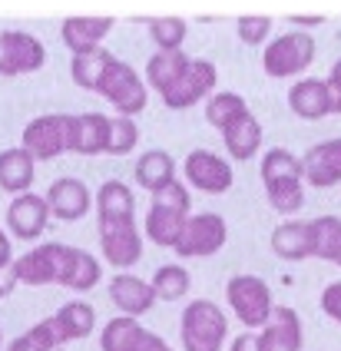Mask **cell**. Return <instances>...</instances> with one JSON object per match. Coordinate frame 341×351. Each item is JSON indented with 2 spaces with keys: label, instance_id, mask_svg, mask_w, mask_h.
<instances>
[{
  "label": "cell",
  "instance_id": "cell-47",
  "mask_svg": "<svg viewBox=\"0 0 341 351\" xmlns=\"http://www.w3.org/2000/svg\"><path fill=\"white\" fill-rule=\"evenodd\" d=\"M292 23H295V27H318L321 17H292Z\"/></svg>",
  "mask_w": 341,
  "mask_h": 351
},
{
  "label": "cell",
  "instance_id": "cell-16",
  "mask_svg": "<svg viewBox=\"0 0 341 351\" xmlns=\"http://www.w3.org/2000/svg\"><path fill=\"white\" fill-rule=\"evenodd\" d=\"M113 27H116L113 17H66L60 27V37L70 47V53L80 57V53L100 50V43L110 37Z\"/></svg>",
  "mask_w": 341,
  "mask_h": 351
},
{
  "label": "cell",
  "instance_id": "cell-1",
  "mask_svg": "<svg viewBox=\"0 0 341 351\" xmlns=\"http://www.w3.org/2000/svg\"><path fill=\"white\" fill-rule=\"evenodd\" d=\"M262 182H265V195L268 206L281 215H295L305 206V169L301 159L288 149H268L262 156Z\"/></svg>",
  "mask_w": 341,
  "mask_h": 351
},
{
  "label": "cell",
  "instance_id": "cell-43",
  "mask_svg": "<svg viewBox=\"0 0 341 351\" xmlns=\"http://www.w3.org/2000/svg\"><path fill=\"white\" fill-rule=\"evenodd\" d=\"M7 351H47V348H43L34 335L27 332V335H21V338H14V341L7 345Z\"/></svg>",
  "mask_w": 341,
  "mask_h": 351
},
{
  "label": "cell",
  "instance_id": "cell-48",
  "mask_svg": "<svg viewBox=\"0 0 341 351\" xmlns=\"http://www.w3.org/2000/svg\"><path fill=\"white\" fill-rule=\"evenodd\" d=\"M0 348H3V332H0Z\"/></svg>",
  "mask_w": 341,
  "mask_h": 351
},
{
  "label": "cell",
  "instance_id": "cell-19",
  "mask_svg": "<svg viewBox=\"0 0 341 351\" xmlns=\"http://www.w3.org/2000/svg\"><path fill=\"white\" fill-rule=\"evenodd\" d=\"M37 176V159L30 156L23 146H10L0 153V189L10 193L14 199L23 193H30Z\"/></svg>",
  "mask_w": 341,
  "mask_h": 351
},
{
  "label": "cell",
  "instance_id": "cell-30",
  "mask_svg": "<svg viewBox=\"0 0 341 351\" xmlns=\"http://www.w3.org/2000/svg\"><path fill=\"white\" fill-rule=\"evenodd\" d=\"M186 219H189V215H179V213L162 209V206H153L149 215H146V239H149L153 245H162V249H176Z\"/></svg>",
  "mask_w": 341,
  "mask_h": 351
},
{
  "label": "cell",
  "instance_id": "cell-2",
  "mask_svg": "<svg viewBox=\"0 0 341 351\" xmlns=\"http://www.w3.org/2000/svg\"><path fill=\"white\" fill-rule=\"evenodd\" d=\"M229 335V318L216 302L196 298L182 308L179 318V338L182 351H222Z\"/></svg>",
  "mask_w": 341,
  "mask_h": 351
},
{
  "label": "cell",
  "instance_id": "cell-12",
  "mask_svg": "<svg viewBox=\"0 0 341 351\" xmlns=\"http://www.w3.org/2000/svg\"><path fill=\"white\" fill-rule=\"evenodd\" d=\"M100 249L113 269H133L142 258V232L133 219L100 222Z\"/></svg>",
  "mask_w": 341,
  "mask_h": 351
},
{
  "label": "cell",
  "instance_id": "cell-28",
  "mask_svg": "<svg viewBox=\"0 0 341 351\" xmlns=\"http://www.w3.org/2000/svg\"><path fill=\"white\" fill-rule=\"evenodd\" d=\"M142 341H146V328L140 325V318H126V315L110 318L100 332L103 351H140Z\"/></svg>",
  "mask_w": 341,
  "mask_h": 351
},
{
  "label": "cell",
  "instance_id": "cell-8",
  "mask_svg": "<svg viewBox=\"0 0 341 351\" xmlns=\"http://www.w3.org/2000/svg\"><path fill=\"white\" fill-rule=\"evenodd\" d=\"M66 255H70V245L47 242L40 249H30L21 258H14L10 269H14L17 285H50V282L60 285V275L66 269Z\"/></svg>",
  "mask_w": 341,
  "mask_h": 351
},
{
  "label": "cell",
  "instance_id": "cell-44",
  "mask_svg": "<svg viewBox=\"0 0 341 351\" xmlns=\"http://www.w3.org/2000/svg\"><path fill=\"white\" fill-rule=\"evenodd\" d=\"M14 265V249H10V239H7V232L0 229V272H7Z\"/></svg>",
  "mask_w": 341,
  "mask_h": 351
},
{
  "label": "cell",
  "instance_id": "cell-29",
  "mask_svg": "<svg viewBox=\"0 0 341 351\" xmlns=\"http://www.w3.org/2000/svg\"><path fill=\"white\" fill-rule=\"evenodd\" d=\"M113 53L110 50H93V53H80V57H73L70 63V77L73 83L80 86V90H93V93H100V83L106 77V70L113 66Z\"/></svg>",
  "mask_w": 341,
  "mask_h": 351
},
{
  "label": "cell",
  "instance_id": "cell-31",
  "mask_svg": "<svg viewBox=\"0 0 341 351\" xmlns=\"http://www.w3.org/2000/svg\"><path fill=\"white\" fill-rule=\"evenodd\" d=\"M249 113H252L249 103H245L239 93H232V90H219V93H212L209 103H205V119H209L219 133H225L232 123H239V119L249 117Z\"/></svg>",
  "mask_w": 341,
  "mask_h": 351
},
{
  "label": "cell",
  "instance_id": "cell-39",
  "mask_svg": "<svg viewBox=\"0 0 341 351\" xmlns=\"http://www.w3.org/2000/svg\"><path fill=\"white\" fill-rule=\"evenodd\" d=\"M30 335L40 341L47 351H53V348H60V345H66V338H63L60 332V325H57V318L50 315V318H43V322H37L34 328H30Z\"/></svg>",
  "mask_w": 341,
  "mask_h": 351
},
{
  "label": "cell",
  "instance_id": "cell-23",
  "mask_svg": "<svg viewBox=\"0 0 341 351\" xmlns=\"http://www.w3.org/2000/svg\"><path fill=\"white\" fill-rule=\"evenodd\" d=\"M133 213H136V199H133V189L126 182L106 179L97 189V215H100V222H123V219H133Z\"/></svg>",
  "mask_w": 341,
  "mask_h": 351
},
{
  "label": "cell",
  "instance_id": "cell-26",
  "mask_svg": "<svg viewBox=\"0 0 341 351\" xmlns=\"http://www.w3.org/2000/svg\"><path fill=\"white\" fill-rule=\"evenodd\" d=\"M189 60L192 57H186L182 50H156L153 57L146 60V80H149V86L160 90V97H162V93L186 73Z\"/></svg>",
  "mask_w": 341,
  "mask_h": 351
},
{
  "label": "cell",
  "instance_id": "cell-7",
  "mask_svg": "<svg viewBox=\"0 0 341 351\" xmlns=\"http://www.w3.org/2000/svg\"><path fill=\"white\" fill-rule=\"evenodd\" d=\"M225 239H229V226H225V219L219 213L189 215L186 226H182L176 255H182V258H209L225 245Z\"/></svg>",
  "mask_w": 341,
  "mask_h": 351
},
{
  "label": "cell",
  "instance_id": "cell-45",
  "mask_svg": "<svg viewBox=\"0 0 341 351\" xmlns=\"http://www.w3.org/2000/svg\"><path fill=\"white\" fill-rule=\"evenodd\" d=\"M140 351H173L166 341H162L160 335H153V332H146V341L140 345Z\"/></svg>",
  "mask_w": 341,
  "mask_h": 351
},
{
  "label": "cell",
  "instance_id": "cell-27",
  "mask_svg": "<svg viewBox=\"0 0 341 351\" xmlns=\"http://www.w3.org/2000/svg\"><path fill=\"white\" fill-rule=\"evenodd\" d=\"M100 278H103L100 262H97L90 252H83V249H73V245H70L66 269H63V275H60L63 289H70V292H90Z\"/></svg>",
  "mask_w": 341,
  "mask_h": 351
},
{
  "label": "cell",
  "instance_id": "cell-17",
  "mask_svg": "<svg viewBox=\"0 0 341 351\" xmlns=\"http://www.w3.org/2000/svg\"><path fill=\"white\" fill-rule=\"evenodd\" d=\"M262 351H301V318L288 305H275V312L268 318V325L259 332Z\"/></svg>",
  "mask_w": 341,
  "mask_h": 351
},
{
  "label": "cell",
  "instance_id": "cell-36",
  "mask_svg": "<svg viewBox=\"0 0 341 351\" xmlns=\"http://www.w3.org/2000/svg\"><path fill=\"white\" fill-rule=\"evenodd\" d=\"M136 143H140V126H136V119L110 117V146H106L110 156H126V153H133Z\"/></svg>",
  "mask_w": 341,
  "mask_h": 351
},
{
  "label": "cell",
  "instance_id": "cell-33",
  "mask_svg": "<svg viewBox=\"0 0 341 351\" xmlns=\"http://www.w3.org/2000/svg\"><path fill=\"white\" fill-rule=\"evenodd\" d=\"M312 229H315V258L341 265V219L338 215L312 219Z\"/></svg>",
  "mask_w": 341,
  "mask_h": 351
},
{
  "label": "cell",
  "instance_id": "cell-4",
  "mask_svg": "<svg viewBox=\"0 0 341 351\" xmlns=\"http://www.w3.org/2000/svg\"><path fill=\"white\" fill-rule=\"evenodd\" d=\"M225 302H229L232 315L239 318L249 332L252 328H265L272 312H275L272 289L265 285V278H259V275H232L225 282Z\"/></svg>",
  "mask_w": 341,
  "mask_h": 351
},
{
  "label": "cell",
  "instance_id": "cell-10",
  "mask_svg": "<svg viewBox=\"0 0 341 351\" xmlns=\"http://www.w3.org/2000/svg\"><path fill=\"white\" fill-rule=\"evenodd\" d=\"M47 60L43 43L27 30H3L0 34V77H23L37 73Z\"/></svg>",
  "mask_w": 341,
  "mask_h": 351
},
{
  "label": "cell",
  "instance_id": "cell-20",
  "mask_svg": "<svg viewBox=\"0 0 341 351\" xmlns=\"http://www.w3.org/2000/svg\"><path fill=\"white\" fill-rule=\"evenodd\" d=\"M288 106L301 119H325L331 113V93L328 83L318 77H305L288 90Z\"/></svg>",
  "mask_w": 341,
  "mask_h": 351
},
{
  "label": "cell",
  "instance_id": "cell-22",
  "mask_svg": "<svg viewBox=\"0 0 341 351\" xmlns=\"http://www.w3.org/2000/svg\"><path fill=\"white\" fill-rule=\"evenodd\" d=\"M136 182L142 189H149L153 195L162 193L166 186H173L176 182V162H173V156L166 149H146L136 159Z\"/></svg>",
  "mask_w": 341,
  "mask_h": 351
},
{
  "label": "cell",
  "instance_id": "cell-42",
  "mask_svg": "<svg viewBox=\"0 0 341 351\" xmlns=\"http://www.w3.org/2000/svg\"><path fill=\"white\" fill-rule=\"evenodd\" d=\"M229 351H262V338L259 332H242L232 338V345H229Z\"/></svg>",
  "mask_w": 341,
  "mask_h": 351
},
{
  "label": "cell",
  "instance_id": "cell-34",
  "mask_svg": "<svg viewBox=\"0 0 341 351\" xmlns=\"http://www.w3.org/2000/svg\"><path fill=\"white\" fill-rule=\"evenodd\" d=\"M149 285H153V292H156L160 302H179V298L189 295L192 278H189V272L182 265H160Z\"/></svg>",
  "mask_w": 341,
  "mask_h": 351
},
{
  "label": "cell",
  "instance_id": "cell-49",
  "mask_svg": "<svg viewBox=\"0 0 341 351\" xmlns=\"http://www.w3.org/2000/svg\"><path fill=\"white\" fill-rule=\"evenodd\" d=\"M338 269H341V265H338Z\"/></svg>",
  "mask_w": 341,
  "mask_h": 351
},
{
  "label": "cell",
  "instance_id": "cell-14",
  "mask_svg": "<svg viewBox=\"0 0 341 351\" xmlns=\"http://www.w3.org/2000/svg\"><path fill=\"white\" fill-rule=\"evenodd\" d=\"M47 226H50V209H47V199L43 195L23 193L7 206V229L14 232V239L34 242V239L43 235Z\"/></svg>",
  "mask_w": 341,
  "mask_h": 351
},
{
  "label": "cell",
  "instance_id": "cell-11",
  "mask_svg": "<svg viewBox=\"0 0 341 351\" xmlns=\"http://www.w3.org/2000/svg\"><path fill=\"white\" fill-rule=\"evenodd\" d=\"M182 173H186V179H189V186H192V189L209 193V195L229 193V189H232V182H236L232 166H229L219 153H212V149H192V153L186 156Z\"/></svg>",
  "mask_w": 341,
  "mask_h": 351
},
{
  "label": "cell",
  "instance_id": "cell-35",
  "mask_svg": "<svg viewBox=\"0 0 341 351\" xmlns=\"http://www.w3.org/2000/svg\"><path fill=\"white\" fill-rule=\"evenodd\" d=\"M189 23L182 17H153L149 20V37L160 50H182V40H186Z\"/></svg>",
  "mask_w": 341,
  "mask_h": 351
},
{
  "label": "cell",
  "instance_id": "cell-32",
  "mask_svg": "<svg viewBox=\"0 0 341 351\" xmlns=\"http://www.w3.org/2000/svg\"><path fill=\"white\" fill-rule=\"evenodd\" d=\"M53 318H57V325H60V332L66 341H80V338H86V335L93 332V325H97V312H93V305H86V302H66Z\"/></svg>",
  "mask_w": 341,
  "mask_h": 351
},
{
  "label": "cell",
  "instance_id": "cell-46",
  "mask_svg": "<svg viewBox=\"0 0 341 351\" xmlns=\"http://www.w3.org/2000/svg\"><path fill=\"white\" fill-rule=\"evenodd\" d=\"M17 289V278H14V269H7V272H0V298H7V295H14Z\"/></svg>",
  "mask_w": 341,
  "mask_h": 351
},
{
  "label": "cell",
  "instance_id": "cell-13",
  "mask_svg": "<svg viewBox=\"0 0 341 351\" xmlns=\"http://www.w3.org/2000/svg\"><path fill=\"white\" fill-rule=\"evenodd\" d=\"M43 199H47L50 215L60 219V222H80L83 215L90 213V189L77 176H60L57 182H50Z\"/></svg>",
  "mask_w": 341,
  "mask_h": 351
},
{
  "label": "cell",
  "instance_id": "cell-9",
  "mask_svg": "<svg viewBox=\"0 0 341 351\" xmlns=\"http://www.w3.org/2000/svg\"><path fill=\"white\" fill-rule=\"evenodd\" d=\"M216 83H219V70H216V63L205 57H196L189 60V66H186V73H182L166 93H162V103L169 106V110H189V106H196L199 99L212 97V90H216Z\"/></svg>",
  "mask_w": 341,
  "mask_h": 351
},
{
  "label": "cell",
  "instance_id": "cell-24",
  "mask_svg": "<svg viewBox=\"0 0 341 351\" xmlns=\"http://www.w3.org/2000/svg\"><path fill=\"white\" fill-rule=\"evenodd\" d=\"M222 139H225V153L236 159V162H249V159L262 149V123L249 113V117H242L239 123H232V126L222 133Z\"/></svg>",
  "mask_w": 341,
  "mask_h": 351
},
{
  "label": "cell",
  "instance_id": "cell-18",
  "mask_svg": "<svg viewBox=\"0 0 341 351\" xmlns=\"http://www.w3.org/2000/svg\"><path fill=\"white\" fill-rule=\"evenodd\" d=\"M110 302L120 308V315L126 318H140L146 315L160 298L153 292V285L149 282H142L136 275H113V282H110Z\"/></svg>",
  "mask_w": 341,
  "mask_h": 351
},
{
  "label": "cell",
  "instance_id": "cell-6",
  "mask_svg": "<svg viewBox=\"0 0 341 351\" xmlns=\"http://www.w3.org/2000/svg\"><path fill=\"white\" fill-rule=\"evenodd\" d=\"M100 93L116 106L120 117H129V119L140 117L146 110V103H149V90H146L142 77L129 63H123V60H113V66L106 70V77L100 83Z\"/></svg>",
  "mask_w": 341,
  "mask_h": 351
},
{
  "label": "cell",
  "instance_id": "cell-38",
  "mask_svg": "<svg viewBox=\"0 0 341 351\" xmlns=\"http://www.w3.org/2000/svg\"><path fill=\"white\" fill-rule=\"evenodd\" d=\"M236 30H239V40L249 43V47H259L265 43V37L272 34V17H239L236 20Z\"/></svg>",
  "mask_w": 341,
  "mask_h": 351
},
{
  "label": "cell",
  "instance_id": "cell-25",
  "mask_svg": "<svg viewBox=\"0 0 341 351\" xmlns=\"http://www.w3.org/2000/svg\"><path fill=\"white\" fill-rule=\"evenodd\" d=\"M110 146V117L103 113H80L77 117V136H73V153L80 156H100Z\"/></svg>",
  "mask_w": 341,
  "mask_h": 351
},
{
  "label": "cell",
  "instance_id": "cell-40",
  "mask_svg": "<svg viewBox=\"0 0 341 351\" xmlns=\"http://www.w3.org/2000/svg\"><path fill=\"white\" fill-rule=\"evenodd\" d=\"M321 312L341 325V282L325 285V292H321Z\"/></svg>",
  "mask_w": 341,
  "mask_h": 351
},
{
  "label": "cell",
  "instance_id": "cell-3",
  "mask_svg": "<svg viewBox=\"0 0 341 351\" xmlns=\"http://www.w3.org/2000/svg\"><path fill=\"white\" fill-rule=\"evenodd\" d=\"M73 136H77V117L66 113H47V117L30 119L23 126L21 146L34 159H57L63 153H73Z\"/></svg>",
  "mask_w": 341,
  "mask_h": 351
},
{
  "label": "cell",
  "instance_id": "cell-41",
  "mask_svg": "<svg viewBox=\"0 0 341 351\" xmlns=\"http://www.w3.org/2000/svg\"><path fill=\"white\" fill-rule=\"evenodd\" d=\"M325 83H328V93H331V113H341V60H335Z\"/></svg>",
  "mask_w": 341,
  "mask_h": 351
},
{
  "label": "cell",
  "instance_id": "cell-5",
  "mask_svg": "<svg viewBox=\"0 0 341 351\" xmlns=\"http://www.w3.org/2000/svg\"><path fill=\"white\" fill-rule=\"evenodd\" d=\"M315 50H318V47H315V37H312V34L288 30V34L275 37L265 47L262 66H265L268 77H275V80L299 77V73H305V70L315 63Z\"/></svg>",
  "mask_w": 341,
  "mask_h": 351
},
{
  "label": "cell",
  "instance_id": "cell-37",
  "mask_svg": "<svg viewBox=\"0 0 341 351\" xmlns=\"http://www.w3.org/2000/svg\"><path fill=\"white\" fill-rule=\"evenodd\" d=\"M153 206H162V209H169V213L189 215V206H192V199H189V189H186L179 179H176L173 186H166L162 193L153 195Z\"/></svg>",
  "mask_w": 341,
  "mask_h": 351
},
{
  "label": "cell",
  "instance_id": "cell-15",
  "mask_svg": "<svg viewBox=\"0 0 341 351\" xmlns=\"http://www.w3.org/2000/svg\"><path fill=\"white\" fill-rule=\"evenodd\" d=\"M305 182L315 189H331L341 182V136L315 143L305 156H301Z\"/></svg>",
  "mask_w": 341,
  "mask_h": 351
},
{
  "label": "cell",
  "instance_id": "cell-21",
  "mask_svg": "<svg viewBox=\"0 0 341 351\" xmlns=\"http://www.w3.org/2000/svg\"><path fill=\"white\" fill-rule=\"evenodd\" d=\"M272 252L285 262L315 258V229L312 222H281L272 232Z\"/></svg>",
  "mask_w": 341,
  "mask_h": 351
}]
</instances>
